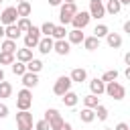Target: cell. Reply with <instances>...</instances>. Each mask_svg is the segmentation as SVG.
Here are the masks:
<instances>
[{"label":"cell","mask_w":130,"mask_h":130,"mask_svg":"<svg viewBox=\"0 0 130 130\" xmlns=\"http://www.w3.org/2000/svg\"><path fill=\"white\" fill-rule=\"evenodd\" d=\"M104 93H108L112 100H124V95H126V87L116 79V81H108L106 83V89H104Z\"/></svg>","instance_id":"cell-1"},{"label":"cell","mask_w":130,"mask_h":130,"mask_svg":"<svg viewBox=\"0 0 130 130\" xmlns=\"http://www.w3.org/2000/svg\"><path fill=\"white\" fill-rule=\"evenodd\" d=\"M75 12H77L75 2H63L59 6V20H61V24H69Z\"/></svg>","instance_id":"cell-2"},{"label":"cell","mask_w":130,"mask_h":130,"mask_svg":"<svg viewBox=\"0 0 130 130\" xmlns=\"http://www.w3.org/2000/svg\"><path fill=\"white\" fill-rule=\"evenodd\" d=\"M30 106H32V93H30V89L22 87L16 93V108L18 110H30Z\"/></svg>","instance_id":"cell-3"},{"label":"cell","mask_w":130,"mask_h":130,"mask_svg":"<svg viewBox=\"0 0 130 130\" xmlns=\"http://www.w3.org/2000/svg\"><path fill=\"white\" fill-rule=\"evenodd\" d=\"M41 37H43V35H41V30H39V26H30V28L26 30V35H24V47H26V49H37Z\"/></svg>","instance_id":"cell-4"},{"label":"cell","mask_w":130,"mask_h":130,"mask_svg":"<svg viewBox=\"0 0 130 130\" xmlns=\"http://www.w3.org/2000/svg\"><path fill=\"white\" fill-rule=\"evenodd\" d=\"M16 126H18V130H32V114L28 110H18Z\"/></svg>","instance_id":"cell-5"},{"label":"cell","mask_w":130,"mask_h":130,"mask_svg":"<svg viewBox=\"0 0 130 130\" xmlns=\"http://www.w3.org/2000/svg\"><path fill=\"white\" fill-rule=\"evenodd\" d=\"M71 83H73V81H71L69 75H61V77H57V81H55V85H53V93L61 98L65 91L71 89Z\"/></svg>","instance_id":"cell-6"},{"label":"cell","mask_w":130,"mask_h":130,"mask_svg":"<svg viewBox=\"0 0 130 130\" xmlns=\"http://www.w3.org/2000/svg\"><path fill=\"white\" fill-rule=\"evenodd\" d=\"M89 20H91V16H89V12H85V10H77L75 14H73V18H71V22L69 24H73V28H79V30H83L87 24H89Z\"/></svg>","instance_id":"cell-7"},{"label":"cell","mask_w":130,"mask_h":130,"mask_svg":"<svg viewBox=\"0 0 130 130\" xmlns=\"http://www.w3.org/2000/svg\"><path fill=\"white\" fill-rule=\"evenodd\" d=\"M45 120L49 122L51 130H57V128L63 124V118H61V114H59V110H57V108H49V110L45 112Z\"/></svg>","instance_id":"cell-8"},{"label":"cell","mask_w":130,"mask_h":130,"mask_svg":"<svg viewBox=\"0 0 130 130\" xmlns=\"http://www.w3.org/2000/svg\"><path fill=\"white\" fill-rule=\"evenodd\" d=\"M16 20H18V14H16V8H14V6H8V8L2 10V14H0V24L8 26V24H14Z\"/></svg>","instance_id":"cell-9"},{"label":"cell","mask_w":130,"mask_h":130,"mask_svg":"<svg viewBox=\"0 0 130 130\" xmlns=\"http://www.w3.org/2000/svg\"><path fill=\"white\" fill-rule=\"evenodd\" d=\"M89 16L91 18H104L106 16V8H104V0H89Z\"/></svg>","instance_id":"cell-10"},{"label":"cell","mask_w":130,"mask_h":130,"mask_svg":"<svg viewBox=\"0 0 130 130\" xmlns=\"http://www.w3.org/2000/svg\"><path fill=\"white\" fill-rule=\"evenodd\" d=\"M53 51H55L57 55L65 57V55H69V51H71V45H69V41H65V39H59V41H55V43H53Z\"/></svg>","instance_id":"cell-11"},{"label":"cell","mask_w":130,"mask_h":130,"mask_svg":"<svg viewBox=\"0 0 130 130\" xmlns=\"http://www.w3.org/2000/svg\"><path fill=\"white\" fill-rule=\"evenodd\" d=\"M53 43H55V39H53V37H41V41H39L37 49H39L43 55H49V53L53 51Z\"/></svg>","instance_id":"cell-12"},{"label":"cell","mask_w":130,"mask_h":130,"mask_svg":"<svg viewBox=\"0 0 130 130\" xmlns=\"http://www.w3.org/2000/svg\"><path fill=\"white\" fill-rule=\"evenodd\" d=\"M85 39V35L79 30V28H73V30H67V41L69 45H81Z\"/></svg>","instance_id":"cell-13"},{"label":"cell","mask_w":130,"mask_h":130,"mask_svg":"<svg viewBox=\"0 0 130 130\" xmlns=\"http://www.w3.org/2000/svg\"><path fill=\"white\" fill-rule=\"evenodd\" d=\"M22 77V85L26 87V89H30V87H37L39 85V75L37 73H30V71H26L24 75H20Z\"/></svg>","instance_id":"cell-14"},{"label":"cell","mask_w":130,"mask_h":130,"mask_svg":"<svg viewBox=\"0 0 130 130\" xmlns=\"http://www.w3.org/2000/svg\"><path fill=\"white\" fill-rule=\"evenodd\" d=\"M14 8H16V14H18V18H20V16H30V12H32V6H30V2H28V0H22V2H18Z\"/></svg>","instance_id":"cell-15"},{"label":"cell","mask_w":130,"mask_h":130,"mask_svg":"<svg viewBox=\"0 0 130 130\" xmlns=\"http://www.w3.org/2000/svg\"><path fill=\"white\" fill-rule=\"evenodd\" d=\"M89 89H91V93H93V95H102V93H104V89H106V83H104L100 77H93V79L89 81Z\"/></svg>","instance_id":"cell-16"},{"label":"cell","mask_w":130,"mask_h":130,"mask_svg":"<svg viewBox=\"0 0 130 130\" xmlns=\"http://www.w3.org/2000/svg\"><path fill=\"white\" fill-rule=\"evenodd\" d=\"M69 77H71V81H75V83H83V81L87 79V71H85L83 67H75Z\"/></svg>","instance_id":"cell-17"},{"label":"cell","mask_w":130,"mask_h":130,"mask_svg":"<svg viewBox=\"0 0 130 130\" xmlns=\"http://www.w3.org/2000/svg\"><path fill=\"white\" fill-rule=\"evenodd\" d=\"M20 35H22V32L18 30L16 22H14V24H8V26H4V37H6V39H10V41H16Z\"/></svg>","instance_id":"cell-18"},{"label":"cell","mask_w":130,"mask_h":130,"mask_svg":"<svg viewBox=\"0 0 130 130\" xmlns=\"http://www.w3.org/2000/svg\"><path fill=\"white\" fill-rule=\"evenodd\" d=\"M106 43L112 47V49H120L122 47V37L118 32H108L106 35Z\"/></svg>","instance_id":"cell-19"},{"label":"cell","mask_w":130,"mask_h":130,"mask_svg":"<svg viewBox=\"0 0 130 130\" xmlns=\"http://www.w3.org/2000/svg\"><path fill=\"white\" fill-rule=\"evenodd\" d=\"M16 61H20V63H28L30 59H32V49H16V57H14Z\"/></svg>","instance_id":"cell-20"},{"label":"cell","mask_w":130,"mask_h":130,"mask_svg":"<svg viewBox=\"0 0 130 130\" xmlns=\"http://www.w3.org/2000/svg\"><path fill=\"white\" fill-rule=\"evenodd\" d=\"M61 100H63V104H65L67 108H73V106L77 104V100H79V95H77L75 91H71V89H69V91H65V93L61 95Z\"/></svg>","instance_id":"cell-21"},{"label":"cell","mask_w":130,"mask_h":130,"mask_svg":"<svg viewBox=\"0 0 130 130\" xmlns=\"http://www.w3.org/2000/svg\"><path fill=\"white\" fill-rule=\"evenodd\" d=\"M79 120L85 122V124H91V122L95 120V112H93L91 108H83V110L79 112Z\"/></svg>","instance_id":"cell-22"},{"label":"cell","mask_w":130,"mask_h":130,"mask_svg":"<svg viewBox=\"0 0 130 130\" xmlns=\"http://www.w3.org/2000/svg\"><path fill=\"white\" fill-rule=\"evenodd\" d=\"M104 8H106L108 14H118V12L122 10V4H120V0H108V2L104 4Z\"/></svg>","instance_id":"cell-23"},{"label":"cell","mask_w":130,"mask_h":130,"mask_svg":"<svg viewBox=\"0 0 130 130\" xmlns=\"http://www.w3.org/2000/svg\"><path fill=\"white\" fill-rule=\"evenodd\" d=\"M83 47L87 49V51H95V49H100V39L98 37H85L83 39Z\"/></svg>","instance_id":"cell-24"},{"label":"cell","mask_w":130,"mask_h":130,"mask_svg":"<svg viewBox=\"0 0 130 130\" xmlns=\"http://www.w3.org/2000/svg\"><path fill=\"white\" fill-rule=\"evenodd\" d=\"M24 65H26V71H30V73H39V71L43 69V61H41V59H35V57H32L28 63H24Z\"/></svg>","instance_id":"cell-25"},{"label":"cell","mask_w":130,"mask_h":130,"mask_svg":"<svg viewBox=\"0 0 130 130\" xmlns=\"http://www.w3.org/2000/svg\"><path fill=\"white\" fill-rule=\"evenodd\" d=\"M10 69H12V73H14V75H24V73H26V65H24V63H20V61H16V59L10 63Z\"/></svg>","instance_id":"cell-26"},{"label":"cell","mask_w":130,"mask_h":130,"mask_svg":"<svg viewBox=\"0 0 130 130\" xmlns=\"http://www.w3.org/2000/svg\"><path fill=\"white\" fill-rule=\"evenodd\" d=\"M39 30H41L43 37H51L53 30H55V22H49V20H47V22H43V24L39 26Z\"/></svg>","instance_id":"cell-27"},{"label":"cell","mask_w":130,"mask_h":130,"mask_svg":"<svg viewBox=\"0 0 130 130\" xmlns=\"http://www.w3.org/2000/svg\"><path fill=\"white\" fill-rule=\"evenodd\" d=\"M55 41H59V39H65L67 37V28H65V24H55V30H53V35H51Z\"/></svg>","instance_id":"cell-28"},{"label":"cell","mask_w":130,"mask_h":130,"mask_svg":"<svg viewBox=\"0 0 130 130\" xmlns=\"http://www.w3.org/2000/svg\"><path fill=\"white\" fill-rule=\"evenodd\" d=\"M98 104H100V98H98V95H93V93L83 95V106H85V108H91V110H93Z\"/></svg>","instance_id":"cell-29"},{"label":"cell","mask_w":130,"mask_h":130,"mask_svg":"<svg viewBox=\"0 0 130 130\" xmlns=\"http://www.w3.org/2000/svg\"><path fill=\"white\" fill-rule=\"evenodd\" d=\"M16 26H18V30L20 32H26L32 24H30V20H28V16H20L18 20H16Z\"/></svg>","instance_id":"cell-30"},{"label":"cell","mask_w":130,"mask_h":130,"mask_svg":"<svg viewBox=\"0 0 130 130\" xmlns=\"http://www.w3.org/2000/svg\"><path fill=\"white\" fill-rule=\"evenodd\" d=\"M0 47H2V51H4V53H16V41H10V39H4Z\"/></svg>","instance_id":"cell-31"},{"label":"cell","mask_w":130,"mask_h":130,"mask_svg":"<svg viewBox=\"0 0 130 130\" xmlns=\"http://www.w3.org/2000/svg\"><path fill=\"white\" fill-rule=\"evenodd\" d=\"M93 112H95V116H98V120H100V122H104V120H108V108H106V106H102V104H98V106L93 108Z\"/></svg>","instance_id":"cell-32"},{"label":"cell","mask_w":130,"mask_h":130,"mask_svg":"<svg viewBox=\"0 0 130 130\" xmlns=\"http://www.w3.org/2000/svg\"><path fill=\"white\" fill-rule=\"evenodd\" d=\"M10 93H12V85L8 83V81H0V98L4 100V98H10Z\"/></svg>","instance_id":"cell-33"},{"label":"cell","mask_w":130,"mask_h":130,"mask_svg":"<svg viewBox=\"0 0 130 130\" xmlns=\"http://www.w3.org/2000/svg\"><path fill=\"white\" fill-rule=\"evenodd\" d=\"M100 79H102L104 83H108V81H116V79H118V71H116V69H110V71H106Z\"/></svg>","instance_id":"cell-34"},{"label":"cell","mask_w":130,"mask_h":130,"mask_svg":"<svg viewBox=\"0 0 130 130\" xmlns=\"http://www.w3.org/2000/svg\"><path fill=\"white\" fill-rule=\"evenodd\" d=\"M110 32V28L106 26V24H98L95 28H93V37H98V39H102V37H106Z\"/></svg>","instance_id":"cell-35"},{"label":"cell","mask_w":130,"mask_h":130,"mask_svg":"<svg viewBox=\"0 0 130 130\" xmlns=\"http://www.w3.org/2000/svg\"><path fill=\"white\" fill-rule=\"evenodd\" d=\"M14 61V53H4L0 51V65H10Z\"/></svg>","instance_id":"cell-36"},{"label":"cell","mask_w":130,"mask_h":130,"mask_svg":"<svg viewBox=\"0 0 130 130\" xmlns=\"http://www.w3.org/2000/svg\"><path fill=\"white\" fill-rule=\"evenodd\" d=\"M35 130H51V126H49V122L43 118V120H39V122L35 124Z\"/></svg>","instance_id":"cell-37"},{"label":"cell","mask_w":130,"mask_h":130,"mask_svg":"<svg viewBox=\"0 0 130 130\" xmlns=\"http://www.w3.org/2000/svg\"><path fill=\"white\" fill-rule=\"evenodd\" d=\"M6 116H8V106L0 102V120H2V118H6Z\"/></svg>","instance_id":"cell-38"},{"label":"cell","mask_w":130,"mask_h":130,"mask_svg":"<svg viewBox=\"0 0 130 130\" xmlns=\"http://www.w3.org/2000/svg\"><path fill=\"white\" fill-rule=\"evenodd\" d=\"M112 130H130V126H128L126 122H120V124H118L116 128H112Z\"/></svg>","instance_id":"cell-39"},{"label":"cell","mask_w":130,"mask_h":130,"mask_svg":"<svg viewBox=\"0 0 130 130\" xmlns=\"http://www.w3.org/2000/svg\"><path fill=\"white\" fill-rule=\"evenodd\" d=\"M57 130H73V128H71V124H69V122H65V120H63V124H61Z\"/></svg>","instance_id":"cell-40"},{"label":"cell","mask_w":130,"mask_h":130,"mask_svg":"<svg viewBox=\"0 0 130 130\" xmlns=\"http://www.w3.org/2000/svg\"><path fill=\"white\" fill-rule=\"evenodd\" d=\"M63 0H49V6H61Z\"/></svg>","instance_id":"cell-41"},{"label":"cell","mask_w":130,"mask_h":130,"mask_svg":"<svg viewBox=\"0 0 130 130\" xmlns=\"http://www.w3.org/2000/svg\"><path fill=\"white\" fill-rule=\"evenodd\" d=\"M124 32H128V35H130V20H126V22H124Z\"/></svg>","instance_id":"cell-42"},{"label":"cell","mask_w":130,"mask_h":130,"mask_svg":"<svg viewBox=\"0 0 130 130\" xmlns=\"http://www.w3.org/2000/svg\"><path fill=\"white\" fill-rule=\"evenodd\" d=\"M124 63L130 67V53H126V55H124Z\"/></svg>","instance_id":"cell-43"},{"label":"cell","mask_w":130,"mask_h":130,"mask_svg":"<svg viewBox=\"0 0 130 130\" xmlns=\"http://www.w3.org/2000/svg\"><path fill=\"white\" fill-rule=\"evenodd\" d=\"M0 39H4V24H0Z\"/></svg>","instance_id":"cell-44"},{"label":"cell","mask_w":130,"mask_h":130,"mask_svg":"<svg viewBox=\"0 0 130 130\" xmlns=\"http://www.w3.org/2000/svg\"><path fill=\"white\" fill-rule=\"evenodd\" d=\"M2 79H4V69L0 67V81H2Z\"/></svg>","instance_id":"cell-45"},{"label":"cell","mask_w":130,"mask_h":130,"mask_svg":"<svg viewBox=\"0 0 130 130\" xmlns=\"http://www.w3.org/2000/svg\"><path fill=\"white\" fill-rule=\"evenodd\" d=\"M63 2H75V0H63Z\"/></svg>","instance_id":"cell-46"},{"label":"cell","mask_w":130,"mask_h":130,"mask_svg":"<svg viewBox=\"0 0 130 130\" xmlns=\"http://www.w3.org/2000/svg\"><path fill=\"white\" fill-rule=\"evenodd\" d=\"M104 130H112V128H104Z\"/></svg>","instance_id":"cell-47"},{"label":"cell","mask_w":130,"mask_h":130,"mask_svg":"<svg viewBox=\"0 0 130 130\" xmlns=\"http://www.w3.org/2000/svg\"><path fill=\"white\" fill-rule=\"evenodd\" d=\"M16 2H22V0H16Z\"/></svg>","instance_id":"cell-48"},{"label":"cell","mask_w":130,"mask_h":130,"mask_svg":"<svg viewBox=\"0 0 130 130\" xmlns=\"http://www.w3.org/2000/svg\"><path fill=\"white\" fill-rule=\"evenodd\" d=\"M2 2H4V0H0V4H2Z\"/></svg>","instance_id":"cell-49"}]
</instances>
